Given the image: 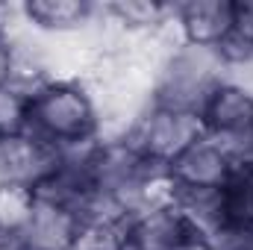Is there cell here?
<instances>
[{
  "label": "cell",
  "instance_id": "1",
  "mask_svg": "<svg viewBox=\"0 0 253 250\" xmlns=\"http://www.w3.org/2000/svg\"><path fill=\"white\" fill-rule=\"evenodd\" d=\"M27 135L62 153L100 138V109L85 80H47L30 97Z\"/></svg>",
  "mask_w": 253,
  "mask_h": 250
},
{
  "label": "cell",
  "instance_id": "2",
  "mask_svg": "<svg viewBox=\"0 0 253 250\" xmlns=\"http://www.w3.org/2000/svg\"><path fill=\"white\" fill-rule=\"evenodd\" d=\"M221 80H224V62L218 50L180 44L156 74L153 103L200 118L206 97Z\"/></svg>",
  "mask_w": 253,
  "mask_h": 250
},
{
  "label": "cell",
  "instance_id": "3",
  "mask_svg": "<svg viewBox=\"0 0 253 250\" xmlns=\"http://www.w3.org/2000/svg\"><path fill=\"white\" fill-rule=\"evenodd\" d=\"M203 135V124L197 115L177 112L159 103H150L138 118L132 129L126 132V141L156 168H168L194 138Z\"/></svg>",
  "mask_w": 253,
  "mask_h": 250
},
{
  "label": "cell",
  "instance_id": "4",
  "mask_svg": "<svg viewBox=\"0 0 253 250\" xmlns=\"http://www.w3.org/2000/svg\"><path fill=\"white\" fill-rule=\"evenodd\" d=\"M165 174L174 191H218L230 183L236 165L221 150V144L203 132L165 168Z\"/></svg>",
  "mask_w": 253,
  "mask_h": 250
},
{
  "label": "cell",
  "instance_id": "5",
  "mask_svg": "<svg viewBox=\"0 0 253 250\" xmlns=\"http://www.w3.org/2000/svg\"><path fill=\"white\" fill-rule=\"evenodd\" d=\"M124 233L126 250H206L174 203L135 212L132 218H126Z\"/></svg>",
  "mask_w": 253,
  "mask_h": 250
},
{
  "label": "cell",
  "instance_id": "6",
  "mask_svg": "<svg viewBox=\"0 0 253 250\" xmlns=\"http://www.w3.org/2000/svg\"><path fill=\"white\" fill-rule=\"evenodd\" d=\"M236 24V0H186L174 3V30L183 44L218 50Z\"/></svg>",
  "mask_w": 253,
  "mask_h": 250
},
{
  "label": "cell",
  "instance_id": "7",
  "mask_svg": "<svg viewBox=\"0 0 253 250\" xmlns=\"http://www.w3.org/2000/svg\"><path fill=\"white\" fill-rule=\"evenodd\" d=\"M200 124L206 135H245L253 132V94L233 80H221L200 109Z\"/></svg>",
  "mask_w": 253,
  "mask_h": 250
},
{
  "label": "cell",
  "instance_id": "8",
  "mask_svg": "<svg viewBox=\"0 0 253 250\" xmlns=\"http://www.w3.org/2000/svg\"><path fill=\"white\" fill-rule=\"evenodd\" d=\"M100 12V3L88 0H27L21 3V18L42 36L62 39L85 33Z\"/></svg>",
  "mask_w": 253,
  "mask_h": 250
},
{
  "label": "cell",
  "instance_id": "9",
  "mask_svg": "<svg viewBox=\"0 0 253 250\" xmlns=\"http://www.w3.org/2000/svg\"><path fill=\"white\" fill-rule=\"evenodd\" d=\"M56 165V150L44 147L33 135H9L0 138V186L3 183H27L36 186Z\"/></svg>",
  "mask_w": 253,
  "mask_h": 250
},
{
  "label": "cell",
  "instance_id": "10",
  "mask_svg": "<svg viewBox=\"0 0 253 250\" xmlns=\"http://www.w3.org/2000/svg\"><path fill=\"white\" fill-rule=\"evenodd\" d=\"M103 18L126 39H141L153 36L162 27H168L174 3H156V0H115V3H100Z\"/></svg>",
  "mask_w": 253,
  "mask_h": 250
},
{
  "label": "cell",
  "instance_id": "11",
  "mask_svg": "<svg viewBox=\"0 0 253 250\" xmlns=\"http://www.w3.org/2000/svg\"><path fill=\"white\" fill-rule=\"evenodd\" d=\"M39 209L36 188L27 183H3L0 186V239L15 248V242L30 227Z\"/></svg>",
  "mask_w": 253,
  "mask_h": 250
},
{
  "label": "cell",
  "instance_id": "12",
  "mask_svg": "<svg viewBox=\"0 0 253 250\" xmlns=\"http://www.w3.org/2000/svg\"><path fill=\"white\" fill-rule=\"evenodd\" d=\"M227 230H253V165L236 168L230 183L221 188Z\"/></svg>",
  "mask_w": 253,
  "mask_h": 250
},
{
  "label": "cell",
  "instance_id": "13",
  "mask_svg": "<svg viewBox=\"0 0 253 250\" xmlns=\"http://www.w3.org/2000/svg\"><path fill=\"white\" fill-rule=\"evenodd\" d=\"M124 224L109 218H80L71 250H126Z\"/></svg>",
  "mask_w": 253,
  "mask_h": 250
},
{
  "label": "cell",
  "instance_id": "14",
  "mask_svg": "<svg viewBox=\"0 0 253 250\" xmlns=\"http://www.w3.org/2000/svg\"><path fill=\"white\" fill-rule=\"evenodd\" d=\"M30 97L33 91L15 80L0 85V138L24 135L30 124Z\"/></svg>",
  "mask_w": 253,
  "mask_h": 250
},
{
  "label": "cell",
  "instance_id": "15",
  "mask_svg": "<svg viewBox=\"0 0 253 250\" xmlns=\"http://www.w3.org/2000/svg\"><path fill=\"white\" fill-rule=\"evenodd\" d=\"M233 33L253 44V0H236V24Z\"/></svg>",
  "mask_w": 253,
  "mask_h": 250
},
{
  "label": "cell",
  "instance_id": "16",
  "mask_svg": "<svg viewBox=\"0 0 253 250\" xmlns=\"http://www.w3.org/2000/svg\"><path fill=\"white\" fill-rule=\"evenodd\" d=\"M215 250H253V230H233L227 233Z\"/></svg>",
  "mask_w": 253,
  "mask_h": 250
},
{
  "label": "cell",
  "instance_id": "17",
  "mask_svg": "<svg viewBox=\"0 0 253 250\" xmlns=\"http://www.w3.org/2000/svg\"><path fill=\"white\" fill-rule=\"evenodd\" d=\"M12 71H15V50H12L9 39L0 36V85H6L12 80Z\"/></svg>",
  "mask_w": 253,
  "mask_h": 250
}]
</instances>
